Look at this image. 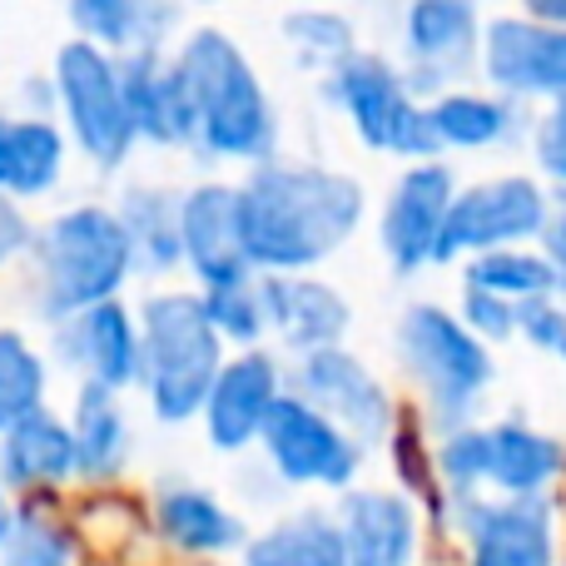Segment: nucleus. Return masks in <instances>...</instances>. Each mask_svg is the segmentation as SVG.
Segmentation results:
<instances>
[{
  "instance_id": "2eb2a0df",
  "label": "nucleus",
  "mask_w": 566,
  "mask_h": 566,
  "mask_svg": "<svg viewBox=\"0 0 566 566\" xmlns=\"http://www.w3.org/2000/svg\"><path fill=\"white\" fill-rule=\"evenodd\" d=\"M283 392H289V368H283L279 353H269V348L229 353V363L219 368L214 388H209L205 412H199L209 448L224 452V458L259 448L264 422L279 408Z\"/></svg>"
},
{
  "instance_id": "f3484780",
  "label": "nucleus",
  "mask_w": 566,
  "mask_h": 566,
  "mask_svg": "<svg viewBox=\"0 0 566 566\" xmlns=\"http://www.w3.org/2000/svg\"><path fill=\"white\" fill-rule=\"evenodd\" d=\"M55 358L65 363L75 388L125 398V388H139V313L115 298L55 323Z\"/></svg>"
},
{
  "instance_id": "dca6fc26",
  "label": "nucleus",
  "mask_w": 566,
  "mask_h": 566,
  "mask_svg": "<svg viewBox=\"0 0 566 566\" xmlns=\"http://www.w3.org/2000/svg\"><path fill=\"white\" fill-rule=\"evenodd\" d=\"M149 537L195 566H219L239 557L254 532L244 512L229 507L205 482H159L149 492Z\"/></svg>"
},
{
  "instance_id": "58836bf2",
  "label": "nucleus",
  "mask_w": 566,
  "mask_h": 566,
  "mask_svg": "<svg viewBox=\"0 0 566 566\" xmlns=\"http://www.w3.org/2000/svg\"><path fill=\"white\" fill-rule=\"evenodd\" d=\"M532 155H537L542 175L557 189H566V95L552 99L537 115V125H532Z\"/></svg>"
},
{
  "instance_id": "b1692460",
  "label": "nucleus",
  "mask_w": 566,
  "mask_h": 566,
  "mask_svg": "<svg viewBox=\"0 0 566 566\" xmlns=\"http://www.w3.org/2000/svg\"><path fill=\"white\" fill-rule=\"evenodd\" d=\"M566 472V442L522 418L488 422V492L497 497H547Z\"/></svg>"
},
{
  "instance_id": "a19ab883",
  "label": "nucleus",
  "mask_w": 566,
  "mask_h": 566,
  "mask_svg": "<svg viewBox=\"0 0 566 566\" xmlns=\"http://www.w3.org/2000/svg\"><path fill=\"white\" fill-rule=\"evenodd\" d=\"M537 249L547 254V264L557 269V279H566V189H552V214H547V229H542Z\"/></svg>"
},
{
  "instance_id": "ea45409f",
  "label": "nucleus",
  "mask_w": 566,
  "mask_h": 566,
  "mask_svg": "<svg viewBox=\"0 0 566 566\" xmlns=\"http://www.w3.org/2000/svg\"><path fill=\"white\" fill-rule=\"evenodd\" d=\"M35 234H40V229L30 224L25 205H10V199H0V269L15 264L20 254H30V249H35Z\"/></svg>"
},
{
  "instance_id": "a18cd8bd",
  "label": "nucleus",
  "mask_w": 566,
  "mask_h": 566,
  "mask_svg": "<svg viewBox=\"0 0 566 566\" xmlns=\"http://www.w3.org/2000/svg\"><path fill=\"white\" fill-rule=\"evenodd\" d=\"M557 298H562V303H566V279H562V289H557Z\"/></svg>"
},
{
  "instance_id": "37998d69",
  "label": "nucleus",
  "mask_w": 566,
  "mask_h": 566,
  "mask_svg": "<svg viewBox=\"0 0 566 566\" xmlns=\"http://www.w3.org/2000/svg\"><path fill=\"white\" fill-rule=\"evenodd\" d=\"M15 507H20L15 492H10V488H6V478H0V547L10 542V527H15Z\"/></svg>"
},
{
  "instance_id": "0eeeda50",
  "label": "nucleus",
  "mask_w": 566,
  "mask_h": 566,
  "mask_svg": "<svg viewBox=\"0 0 566 566\" xmlns=\"http://www.w3.org/2000/svg\"><path fill=\"white\" fill-rule=\"evenodd\" d=\"M50 99L60 109V129L65 139L90 159L95 169L115 175L129 165L139 135L125 105V80H119V60L109 50L90 45V40H65L55 50V70H50Z\"/></svg>"
},
{
  "instance_id": "f257e3e1",
  "label": "nucleus",
  "mask_w": 566,
  "mask_h": 566,
  "mask_svg": "<svg viewBox=\"0 0 566 566\" xmlns=\"http://www.w3.org/2000/svg\"><path fill=\"white\" fill-rule=\"evenodd\" d=\"M368 195L313 159H264L239 185V229L254 274H313L363 229Z\"/></svg>"
},
{
  "instance_id": "393cba45",
  "label": "nucleus",
  "mask_w": 566,
  "mask_h": 566,
  "mask_svg": "<svg viewBox=\"0 0 566 566\" xmlns=\"http://www.w3.org/2000/svg\"><path fill=\"white\" fill-rule=\"evenodd\" d=\"M65 418H70V432H75L80 482L115 488L129 468V452H135V428H129L125 398L99 388H75V402H70Z\"/></svg>"
},
{
  "instance_id": "7ed1b4c3",
  "label": "nucleus",
  "mask_w": 566,
  "mask_h": 566,
  "mask_svg": "<svg viewBox=\"0 0 566 566\" xmlns=\"http://www.w3.org/2000/svg\"><path fill=\"white\" fill-rule=\"evenodd\" d=\"M35 308L55 328L75 313L125 298L135 269V249L119 224L115 205H70L45 219L35 234Z\"/></svg>"
},
{
  "instance_id": "6ab92c4d",
  "label": "nucleus",
  "mask_w": 566,
  "mask_h": 566,
  "mask_svg": "<svg viewBox=\"0 0 566 566\" xmlns=\"http://www.w3.org/2000/svg\"><path fill=\"white\" fill-rule=\"evenodd\" d=\"M348 566H418L422 507L398 488H353L333 507Z\"/></svg>"
},
{
  "instance_id": "412c9836",
  "label": "nucleus",
  "mask_w": 566,
  "mask_h": 566,
  "mask_svg": "<svg viewBox=\"0 0 566 566\" xmlns=\"http://www.w3.org/2000/svg\"><path fill=\"white\" fill-rule=\"evenodd\" d=\"M0 478L15 492V502L25 497H55L70 482H80V458H75V432L70 418L55 408L30 412L25 422L0 438Z\"/></svg>"
},
{
  "instance_id": "c756f323",
  "label": "nucleus",
  "mask_w": 566,
  "mask_h": 566,
  "mask_svg": "<svg viewBox=\"0 0 566 566\" xmlns=\"http://www.w3.org/2000/svg\"><path fill=\"white\" fill-rule=\"evenodd\" d=\"M85 537L50 497H25L15 507L10 542L0 547V566H80Z\"/></svg>"
},
{
  "instance_id": "f8f14e48",
  "label": "nucleus",
  "mask_w": 566,
  "mask_h": 566,
  "mask_svg": "<svg viewBox=\"0 0 566 566\" xmlns=\"http://www.w3.org/2000/svg\"><path fill=\"white\" fill-rule=\"evenodd\" d=\"M482 10L478 0H408L402 6V55L408 85L418 99H438L458 90L462 75L478 70L482 50Z\"/></svg>"
},
{
  "instance_id": "2f4dec72",
  "label": "nucleus",
  "mask_w": 566,
  "mask_h": 566,
  "mask_svg": "<svg viewBox=\"0 0 566 566\" xmlns=\"http://www.w3.org/2000/svg\"><path fill=\"white\" fill-rule=\"evenodd\" d=\"M50 408V363L20 328H0V438Z\"/></svg>"
},
{
  "instance_id": "bb28decb",
  "label": "nucleus",
  "mask_w": 566,
  "mask_h": 566,
  "mask_svg": "<svg viewBox=\"0 0 566 566\" xmlns=\"http://www.w3.org/2000/svg\"><path fill=\"white\" fill-rule=\"evenodd\" d=\"M179 199L185 189L169 185H129L119 195L115 214L135 249V269L149 279H165L185 269V244H179Z\"/></svg>"
},
{
  "instance_id": "c03bdc74",
  "label": "nucleus",
  "mask_w": 566,
  "mask_h": 566,
  "mask_svg": "<svg viewBox=\"0 0 566 566\" xmlns=\"http://www.w3.org/2000/svg\"><path fill=\"white\" fill-rule=\"evenodd\" d=\"M298 6H333V0H298Z\"/></svg>"
},
{
  "instance_id": "473e14b6",
  "label": "nucleus",
  "mask_w": 566,
  "mask_h": 566,
  "mask_svg": "<svg viewBox=\"0 0 566 566\" xmlns=\"http://www.w3.org/2000/svg\"><path fill=\"white\" fill-rule=\"evenodd\" d=\"M283 40L289 50L303 60V65L323 70L328 75L333 65H343L348 55H358V30L343 10L333 6H298L283 15Z\"/></svg>"
},
{
  "instance_id": "6e6552de",
  "label": "nucleus",
  "mask_w": 566,
  "mask_h": 566,
  "mask_svg": "<svg viewBox=\"0 0 566 566\" xmlns=\"http://www.w3.org/2000/svg\"><path fill=\"white\" fill-rule=\"evenodd\" d=\"M552 214V189L537 175H497L462 185L448 209V229L438 244V269L468 264L497 249H527L542 239Z\"/></svg>"
},
{
  "instance_id": "a211bd4d",
  "label": "nucleus",
  "mask_w": 566,
  "mask_h": 566,
  "mask_svg": "<svg viewBox=\"0 0 566 566\" xmlns=\"http://www.w3.org/2000/svg\"><path fill=\"white\" fill-rule=\"evenodd\" d=\"M179 244H185V274H195L199 293L259 279L244 254V229H239V185L205 179V185L185 189V199H179Z\"/></svg>"
},
{
  "instance_id": "f704fd0d",
  "label": "nucleus",
  "mask_w": 566,
  "mask_h": 566,
  "mask_svg": "<svg viewBox=\"0 0 566 566\" xmlns=\"http://www.w3.org/2000/svg\"><path fill=\"white\" fill-rule=\"evenodd\" d=\"M199 298H205V313H209V323H214V333L224 338V348H234V353L264 348L269 313H264L259 279L229 283V289H209V293H199Z\"/></svg>"
},
{
  "instance_id": "79ce46f5",
  "label": "nucleus",
  "mask_w": 566,
  "mask_h": 566,
  "mask_svg": "<svg viewBox=\"0 0 566 566\" xmlns=\"http://www.w3.org/2000/svg\"><path fill=\"white\" fill-rule=\"evenodd\" d=\"M517 15L537 20V25H557V30H566V0H517Z\"/></svg>"
},
{
  "instance_id": "9d476101",
  "label": "nucleus",
  "mask_w": 566,
  "mask_h": 566,
  "mask_svg": "<svg viewBox=\"0 0 566 566\" xmlns=\"http://www.w3.org/2000/svg\"><path fill=\"white\" fill-rule=\"evenodd\" d=\"M289 392L333 418L353 442L363 448H388L392 428H398L402 408L388 392V382L343 343V348H323L308 358L289 363Z\"/></svg>"
},
{
  "instance_id": "c85d7f7f",
  "label": "nucleus",
  "mask_w": 566,
  "mask_h": 566,
  "mask_svg": "<svg viewBox=\"0 0 566 566\" xmlns=\"http://www.w3.org/2000/svg\"><path fill=\"white\" fill-rule=\"evenodd\" d=\"M428 125L438 149H462V155H482V149H497L512 139L517 129V105L492 90H448V95L428 99Z\"/></svg>"
},
{
  "instance_id": "a878e982",
  "label": "nucleus",
  "mask_w": 566,
  "mask_h": 566,
  "mask_svg": "<svg viewBox=\"0 0 566 566\" xmlns=\"http://www.w3.org/2000/svg\"><path fill=\"white\" fill-rule=\"evenodd\" d=\"M119 80H125V105L135 119V135L159 149H185L189 125H185V99L175 85V65L165 50H135L119 60Z\"/></svg>"
},
{
  "instance_id": "72a5a7b5",
  "label": "nucleus",
  "mask_w": 566,
  "mask_h": 566,
  "mask_svg": "<svg viewBox=\"0 0 566 566\" xmlns=\"http://www.w3.org/2000/svg\"><path fill=\"white\" fill-rule=\"evenodd\" d=\"M388 458H392V472H398V492H408L422 512L448 522L452 502L438 482V458H432L428 438H422V428L412 418H398V428H392V438H388Z\"/></svg>"
},
{
  "instance_id": "423d86ee",
  "label": "nucleus",
  "mask_w": 566,
  "mask_h": 566,
  "mask_svg": "<svg viewBox=\"0 0 566 566\" xmlns=\"http://www.w3.org/2000/svg\"><path fill=\"white\" fill-rule=\"evenodd\" d=\"M323 95L373 155H398L408 165L442 159L428 125V99L412 95L408 75L388 55H373V50L348 55L343 65H333L323 75Z\"/></svg>"
},
{
  "instance_id": "4c0bfd02",
  "label": "nucleus",
  "mask_w": 566,
  "mask_h": 566,
  "mask_svg": "<svg viewBox=\"0 0 566 566\" xmlns=\"http://www.w3.org/2000/svg\"><path fill=\"white\" fill-rule=\"evenodd\" d=\"M517 338H527V348L547 353L552 363L566 368V303L562 298H537L522 308V328Z\"/></svg>"
},
{
  "instance_id": "f03ea898",
  "label": "nucleus",
  "mask_w": 566,
  "mask_h": 566,
  "mask_svg": "<svg viewBox=\"0 0 566 566\" xmlns=\"http://www.w3.org/2000/svg\"><path fill=\"white\" fill-rule=\"evenodd\" d=\"M175 85L185 99L189 125V155L209 165H264L279 155V109L264 90L254 60L244 55L229 30L195 25L179 35L175 55Z\"/></svg>"
},
{
  "instance_id": "4468645a",
  "label": "nucleus",
  "mask_w": 566,
  "mask_h": 566,
  "mask_svg": "<svg viewBox=\"0 0 566 566\" xmlns=\"http://www.w3.org/2000/svg\"><path fill=\"white\" fill-rule=\"evenodd\" d=\"M478 75L502 99H562L566 95V30L527 15H492L482 25Z\"/></svg>"
},
{
  "instance_id": "e433bc0d",
  "label": "nucleus",
  "mask_w": 566,
  "mask_h": 566,
  "mask_svg": "<svg viewBox=\"0 0 566 566\" xmlns=\"http://www.w3.org/2000/svg\"><path fill=\"white\" fill-rule=\"evenodd\" d=\"M458 318L468 323V333L478 343H488V348L517 338V328H522V308H517V303L497 298V293H482V289H462Z\"/></svg>"
},
{
  "instance_id": "c9c22d12",
  "label": "nucleus",
  "mask_w": 566,
  "mask_h": 566,
  "mask_svg": "<svg viewBox=\"0 0 566 566\" xmlns=\"http://www.w3.org/2000/svg\"><path fill=\"white\" fill-rule=\"evenodd\" d=\"M432 458H438V482L448 492V502L488 497V428L482 422L442 432Z\"/></svg>"
},
{
  "instance_id": "7c9ffc66",
  "label": "nucleus",
  "mask_w": 566,
  "mask_h": 566,
  "mask_svg": "<svg viewBox=\"0 0 566 566\" xmlns=\"http://www.w3.org/2000/svg\"><path fill=\"white\" fill-rule=\"evenodd\" d=\"M462 289L497 293V298L527 308V303H537V298H557L562 279H557V269L547 264V254H542L537 244H527V249H497V254L468 259V264H462Z\"/></svg>"
},
{
  "instance_id": "ddd939ff",
  "label": "nucleus",
  "mask_w": 566,
  "mask_h": 566,
  "mask_svg": "<svg viewBox=\"0 0 566 566\" xmlns=\"http://www.w3.org/2000/svg\"><path fill=\"white\" fill-rule=\"evenodd\" d=\"M468 566H557V512L547 497H468L452 502Z\"/></svg>"
},
{
  "instance_id": "39448f33",
  "label": "nucleus",
  "mask_w": 566,
  "mask_h": 566,
  "mask_svg": "<svg viewBox=\"0 0 566 566\" xmlns=\"http://www.w3.org/2000/svg\"><path fill=\"white\" fill-rule=\"evenodd\" d=\"M398 363L412 382L428 422L442 432L468 428L478 402L488 398L492 378H497V358L488 343H478L468 333V323L458 318V308H442L432 298H418L398 313Z\"/></svg>"
},
{
  "instance_id": "20e7f679",
  "label": "nucleus",
  "mask_w": 566,
  "mask_h": 566,
  "mask_svg": "<svg viewBox=\"0 0 566 566\" xmlns=\"http://www.w3.org/2000/svg\"><path fill=\"white\" fill-rule=\"evenodd\" d=\"M139 392L155 422L185 428L205 412L209 388L229 363L199 289H159L139 303Z\"/></svg>"
},
{
  "instance_id": "1a4fd4ad",
  "label": "nucleus",
  "mask_w": 566,
  "mask_h": 566,
  "mask_svg": "<svg viewBox=\"0 0 566 566\" xmlns=\"http://www.w3.org/2000/svg\"><path fill=\"white\" fill-rule=\"evenodd\" d=\"M269 478L283 488L298 492H353L358 488V472L368 462V448L353 442L348 432L333 418H323L318 408H308L303 398L283 392L279 408L269 412L264 438H259Z\"/></svg>"
},
{
  "instance_id": "5701e85b",
  "label": "nucleus",
  "mask_w": 566,
  "mask_h": 566,
  "mask_svg": "<svg viewBox=\"0 0 566 566\" xmlns=\"http://www.w3.org/2000/svg\"><path fill=\"white\" fill-rule=\"evenodd\" d=\"M75 40L109 50L115 60L135 50H165L185 20V0H65Z\"/></svg>"
},
{
  "instance_id": "aec40b11",
  "label": "nucleus",
  "mask_w": 566,
  "mask_h": 566,
  "mask_svg": "<svg viewBox=\"0 0 566 566\" xmlns=\"http://www.w3.org/2000/svg\"><path fill=\"white\" fill-rule=\"evenodd\" d=\"M269 313V338L289 358H308L323 348H343L353 328V303L318 274H259Z\"/></svg>"
},
{
  "instance_id": "cd10ccee",
  "label": "nucleus",
  "mask_w": 566,
  "mask_h": 566,
  "mask_svg": "<svg viewBox=\"0 0 566 566\" xmlns=\"http://www.w3.org/2000/svg\"><path fill=\"white\" fill-rule=\"evenodd\" d=\"M239 566H348V552H343L333 512L298 507L259 527L239 552Z\"/></svg>"
},
{
  "instance_id": "4be33fe9",
  "label": "nucleus",
  "mask_w": 566,
  "mask_h": 566,
  "mask_svg": "<svg viewBox=\"0 0 566 566\" xmlns=\"http://www.w3.org/2000/svg\"><path fill=\"white\" fill-rule=\"evenodd\" d=\"M65 159L70 139L60 119H50L45 109H30V115L0 109V199L10 205L45 199L65 175Z\"/></svg>"
},
{
  "instance_id": "9b49d317",
  "label": "nucleus",
  "mask_w": 566,
  "mask_h": 566,
  "mask_svg": "<svg viewBox=\"0 0 566 566\" xmlns=\"http://www.w3.org/2000/svg\"><path fill=\"white\" fill-rule=\"evenodd\" d=\"M458 175L448 159H422L392 179L378 214V249L398 279H412L422 269H438V244L448 229V209L458 199Z\"/></svg>"
}]
</instances>
